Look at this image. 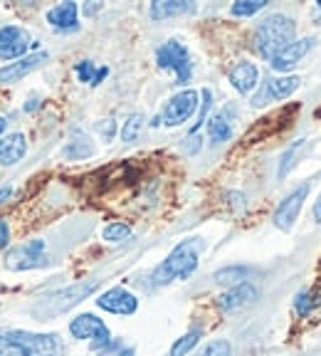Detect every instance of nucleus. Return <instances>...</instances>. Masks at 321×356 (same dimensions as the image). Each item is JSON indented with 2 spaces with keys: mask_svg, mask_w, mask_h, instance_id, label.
<instances>
[{
  "mask_svg": "<svg viewBox=\"0 0 321 356\" xmlns=\"http://www.w3.org/2000/svg\"><path fill=\"white\" fill-rule=\"evenodd\" d=\"M205 250V243L200 238H188L178 243L168 257L156 267L154 273H151V280H154L156 287L160 284H168L173 280H188L190 275L198 270V262H200V252Z\"/></svg>",
  "mask_w": 321,
  "mask_h": 356,
  "instance_id": "nucleus-1",
  "label": "nucleus"
},
{
  "mask_svg": "<svg viewBox=\"0 0 321 356\" xmlns=\"http://www.w3.org/2000/svg\"><path fill=\"white\" fill-rule=\"evenodd\" d=\"M99 289V280H84V282H74L69 287L55 289L50 295L40 297L33 307H30V314H33L38 322H47V319H55L60 314H67L69 309L84 302L87 297H92Z\"/></svg>",
  "mask_w": 321,
  "mask_h": 356,
  "instance_id": "nucleus-2",
  "label": "nucleus"
},
{
  "mask_svg": "<svg viewBox=\"0 0 321 356\" xmlns=\"http://www.w3.org/2000/svg\"><path fill=\"white\" fill-rule=\"evenodd\" d=\"M294 35H297V25H294L292 17L282 15H270L260 22L255 28V35H252V44H255V50L260 57L265 60H274L284 47L294 42Z\"/></svg>",
  "mask_w": 321,
  "mask_h": 356,
  "instance_id": "nucleus-3",
  "label": "nucleus"
},
{
  "mask_svg": "<svg viewBox=\"0 0 321 356\" xmlns=\"http://www.w3.org/2000/svg\"><path fill=\"white\" fill-rule=\"evenodd\" d=\"M156 62H158L160 70H168V72L176 74V84L186 87L190 82V74H193V62H190L188 47L181 42V40H166L156 50Z\"/></svg>",
  "mask_w": 321,
  "mask_h": 356,
  "instance_id": "nucleus-4",
  "label": "nucleus"
},
{
  "mask_svg": "<svg viewBox=\"0 0 321 356\" xmlns=\"http://www.w3.org/2000/svg\"><path fill=\"white\" fill-rule=\"evenodd\" d=\"M50 257H47V245L44 240L35 238L28 243L15 245L13 250H8L6 255V267L10 273H25V270H40V267H47Z\"/></svg>",
  "mask_w": 321,
  "mask_h": 356,
  "instance_id": "nucleus-5",
  "label": "nucleus"
},
{
  "mask_svg": "<svg viewBox=\"0 0 321 356\" xmlns=\"http://www.w3.org/2000/svg\"><path fill=\"white\" fill-rule=\"evenodd\" d=\"M69 334H72L74 339H82V341L89 339L94 351H106L119 346L111 341V334L106 329V324L99 317H94V314H79V317H74L69 322Z\"/></svg>",
  "mask_w": 321,
  "mask_h": 356,
  "instance_id": "nucleus-6",
  "label": "nucleus"
},
{
  "mask_svg": "<svg viewBox=\"0 0 321 356\" xmlns=\"http://www.w3.org/2000/svg\"><path fill=\"white\" fill-rule=\"evenodd\" d=\"M8 334L25 351V356H65V344L57 334H35L25 329H10Z\"/></svg>",
  "mask_w": 321,
  "mask_h": 356,
  "instance_id": "nucleus-7",
  "label": "nucleus"
},
{
  "mask_svg": "<svg viewBox=\"0 0 321 356\" xmlns=\"http://www.w3.org/2000/svg\"><path fill=\"white\" fill-rule=\"evenodd\" d=\"M198 99H200V92H195V89H183V92L173 95L163 104V109H160V124H166V127H181V124H186L198 111L200 104Z\"/></svg>",
  "mask_w": 321,
  "mask_h": 356,
  "instance_id": "nucleus-8",
  "label": "nucleus"
},
{
  "mask_svg": "<svg viewBox=\"0 0 321 356\" xmlns=\"http://www.w3.org/2000/svg\"><path fill=\"white\" fill-rule=\"evenodd\" d=\"M302 79L297 74H284V77H270L267 82H262V87L252 95V102L249 104L262 109L270 102H282L287 97H292L297 89H299Z\"/></svg>",
  "mask_w": 321,
  "mask_h": 356,
  "instance_id": "nucleus-9",
  "label": "nucleus"
},
{
  "mask_svg": "<svg viewBox=\"0 0 321 356\" xmlns=\"http://www.w3.org/2000/svg\"><path fill=\"white\" fill-rule=\"evenodd\" d=\"M30 47V35L20 25H3L0 28V60L3 62H15L20 57L28 55Z\"/></svg>",
  "mask_w": 321,
  "mask_h": 356,
  "instance_id": "nucleus-10",
  "label": "nucleus"
},
{
  "mask_svg": "<svg viewBox=\"0 0 321 356\" xmlns=\"http://www.w3.org/2000/svg\"><path fill=\"white\" fill-rule=\"evenodd\" d=\"M306 195H309V186L306 184L297 186V188L277 206V211L272 216V222H274L279 230H292V225L297 222V218H299V211H302V206H304Z\"/></svg>",
  "mask_w": 321,
  "mask_h": 356,
  "instance_id": "nucleus-11",
  "label": "nucleus"
},
{
  "mask_svg": "<svg viewBox=\"0 0 321 356\" xmlns=\"http://www.w3.org/2000/svg\"><path fill=\"white\" fill-rule=\"evenodd\" d=\"M97 307L104 309V312H109V314L129 317V314H133V312L139 309V297L131 295V292L124 289V287H111L97 297Z\"/></svg>",
  "mask_w": 321,
  "mask_h": 356,
  "instance_id": "nucleus-12",
  "label": "nucleus"
},
{
  "mask_svg": "<svg viewBox=\"0 0 321 356\" xmlns=\"http://www.w3.org/2000/svg\"><path fill=\"white\" fill-rule=\"evenodd\" d=\"M47 60H50L47 52H33V55H25V57H20V60L10 62V65L0 67V84H13V82H17V79L28 77L30 72H35V70L42 67Z\"/></svg>",
  "mask_w": 321,
  "mask_h": 356,
  "instance_id": "nucleus-13",
  "label": "nucleus"
},
{
  "mask_svg": "<svg viewBox=\"0 0 321 356\" xmlns=\"http://www.w3.org/2000/svg\"><path fill=\"white\" fill-rule=\"evenodd\" d=\"M311 47H314V38L294 40V42L289 44V47H284V50L279 52V55L270 62L272 70H277V72H287V70H292V67H297L302 60H304L306 55H309Z\"/></svg>",
  "mask_w": 321,
  "mask_h": 356,
  "instance_id": "nucleus-14",
  "label": "nucleus"
},
{
  "mask_svg": "<svg viewBox=\"0 0 321 356\" xmlns=\"http://www.w3.org/2000/svg\"><path fill=\"white\" fill-rule=\"evenodd\" d=\"M255 300H257L255 284L240 282V284H235V287H230L227 292H222V295L217 297V307H220L222 312H238V309H242V307L252 305Z\"/></svg>",
  "mask_w": 321,
  "mask_h": 356,
  "instance_id": "nucleus-15",
  "label": "nucleus"
},
{
  "mask_svg": "<svg viewBox=\"0 0 321 356\" xmlns=\"http://www.w3.org/2000/svg\"><path fill=\"white\" fill-rule=\"evenodd\" d=\"M260 82V70H257L255 62H238V65L230 70V84L235 87V92L240 95H252V89Z\"/></svg>",
  "mask_w": 321,
  "mask_h": 356,
  "instance_id": "nucleus-16",
  "label": "nucleus"
},
{
  "mask_svg": "<svg viewBox=\"0 0 321 356\" xmlns=\"http://www.w3.org/2000/svg\"><path fill=\"white\" fill-rule=\"evenodd\" d=\"M28 154V139L25 134L15 131L6 139H0V163L3 166H15L17 161H22Z\"/></svg>",
  "mask_w": 321,
  "mask_h": 356,
  "instance_id": "nucleus-17",
  "label": "nucleus"
},
{
  "mask_svg": "<svg viewBox=\"0 0 321 356\" xmlns=\"http://www.w3.org/2000/svg\"><path fill=\"white\" fill-rule=\"evenodd\" d=\"M94 151H97L94 141L89 139L84 131L74 129V131L69 134V141H67L65 149H62V156H65L67 161H84L89 156H94Z\"/></svg>",
  "mask_w": 321,
  "mask_h": 356,
  "instance_id": "nucleus-18",
  "label": "nucleus"
},
{
  "mask_svg": "<svg viewBox=\"0 0 321 356\" xmlns=\"http://www.w3.org/2000/svg\"><path fill=\"white\" fill-rule=\"evenodd\" d=\"M77 3H60V6L50 8L47 10V22H50L55 30H77L79 28V22H77Z\"/></svg>",
  "mask_w": 321,
  "mask_h": 356,
  "instance_id": "nucleus-19",
  "label": "nucleus"
},
{
  "mask_svg": "<svg viewBox=\"0 0 321 356\" xmlns=\"http://www.w3.org/2000/svg\"><path fill=\"white\" fill-rule=\"evenodd\" d=\"M195 3H186V0H158V3H151L149 15L154 20H166V17L186 15V13H193Z\"/></svg>",
  "mask_w": 321,
  "mask_h": 356,
  "instance_id": "nucleus-20",
  "label": "nucleus"
},
{
  "mask_svg": "<svg viewBox=\"0 0 321 356\" xmlns=\"http://www.w3.org/2000/svg\"><path fill=\"white\" fill-rule=\"evenodd\" d=\"M230 136H233V124L222 111L208 119V139H211V144H225V141H230Z\"/></svg>",
  "mask_w": 321,
  "mask_h": 356,
  "instance_id": "nucleus-21",
  "label": "nucleus"
},
{
  "mask_svg": "<svg viewBox=\"0 0 321 356\" xmlns=\"http://www.w3.org/2000/svg\"><path fill=\"white\" fill-rule=\"evenodd\" d=\"M200 337H203V329H200V327H195V329H190V332H186L181 337V339H176V344L171 346L168 356H186V354H190V351H193V346L200 341Z\"/></svg>",
  "mask_w": 321,
  "mask_h": 356,
  "instance_id": "nucleus-22",
  "label": "nucleus"
},
{
  "mask_svg": "<svg viewBox=\"0 0 321 356\" xmlns=\"http://www.w3.org/2000/svg\"><path fill=\"white\" fill-rule=\"evenodd\" d=\"M245 277H247V267H242V265L225 267V270H217L215 273V282L217 284H230V287L245 282Z\"/></svg>",
  "mask_w": 321,
  "mask_h": 356,
  "instance_id": "nucleus-23",
  "label": "nucleus"
},
{
  "mask_svg": "<svg viewBox=\"0 0 321 356\" xmlns=\"http://www.w3.org/2000/svg\"><path fill=\"white\" fill-rule=\"evenodd\" d=\"M101 238L106 243H126L131 238V225L126 222H109L104 230H101Z\"/></svg>",
  "mask_w": 321,
  "mask_h": 356,
  "instance_id": "nucleus-24",
  "label": "nucleus"
},
{
  "mask_svg": "<svg viewBox=\"0 0 321 356\" xmlns=\"http://www.w3.org/2000/svg\"><path fill=\"white\" fill-rule=\"evenodd\" d=\"M265 8H267V0H238V3H233L230 13L235 17H252L260 10H265Z\"/></svg>",
  "mask_w": 321,
  "mask_h": 356,
  "instance_id": "nucleus-25",
  "label": "nucleus"
},
{
  "mask_svg": "<svg viewBox=\"0 0 321 356\" xmlns=\"http://www.w3.org/2000/svg\"><path fill=\"white\" fill-rule=\"evenodd\" d=\"M316 305H319V297H316L314 289H302L299 295H297V300H294V309H297L299 317L311 314V312L316 309Z\"/></svg>",
  "mask_w": 321,
  "mask_h": 356,
  "instance_id": "nucleus-26",
  "label": "nucleus"
},
{
  "mask_svg": "<svg viewBox=\"0 0 321 356\" xmlns=\"http://www.w3.org/2000/svg\"><path fill=\"white\" fill-rule=\"evenodd\" d=\"M141 129H144V114H131V117L124 122V127H122V139L126 141V144H133V141L139 139V134H141Z\"/></svg>",
  "mask_w": 321,
  "mask_h": 356,
  "instance_id": "nucleus-27",
  "label": "nucleus"
},
{
  "mask_svg": "<svg viewBox=\"0 0 321 356\" xmlns=\"http://www.w3.org/2000/svg\"><path fill=\"white\" fill-rule=\"evenodd\" d=\"M304 149V139L294 141L292 146H289L287 151L282 154V161H279V178H284L289 171L294 168V163H297V156H299V151Z\"/></svg>",
  "mask_w": 321,
  "mask_h": 356,
  "instance_id": "nucleus-28",
  "label": "nucleus"
},
{
  "mask_svg": "<svg viewBox=\"0 0 321 356\" xmlns=\"http://www.w3.org/2000/svg\"><path fill=\"white\" fill-rule=\"evenodd\" d=\"M233 354V346L227 339H213L203 346L195 356H230Z\"/></svg>",
  "mask_w": 321,
  "mask_h": 356,
  "instance_id": "nucleus-29",
  "label": "nucleus"
},
{
  "mask_svg": "<svg viewBox=\"0 0 321 356\" xmlns=\"http://www.w3.org/2000/svg\"><path fill=\"white\" fill-rule=\"evenodd\" d=\"M200 114H198V122L193 124V129H190V134L188 136H195V134H198V129L203 127L205 122H208V111H211V106H213V92L211 89H203V92H200Z\"/></svg>",
  "mask_w": 321,
  "mask_h": 356,
  "instance_id": "nucleus-30",
  "label": "nucleus"
},
{
  "mask_svg": "<svg viewBox=\"0 0 321 356\" xmlns=\"http://www.w3.org/2000/svg\"><path fill=\"white\" fill-rule=\"evenodd\" d=\"M0 356H25V351L15 344L10 334H0Z\"/></svg>",
  "mask_w": 321,
  "mask_h": 356,
  "instance_id": "nucleus-31",
  "label": "nucleus"
},
{
  "mask_svg": "<svg viewBox=\"0 0 321 356\" xmlns=\"http://www.w3.org/2000/svg\"><path fill=\"white\" fill-rule=\"evenodd\" d=\"M74 72H77V77H79V82H94V74H97V70H94V62H89V60H82V62H77V67H74Z\"/></svg>",
  "mask_w": 321,
  "mask_h": 356,
  "instance_id": "nucleus-32",
  "label": "nucleus"
},
{
  "mask_svg": "<svg viewBox=\"0 0 321 356\" xmlns=\"http://www.w3.org/2000/svg\"><path fill=\"white\" fill-rule=\"evenodd\" d=\"M99 131H101V136H104L106 141L114 139V134H117V124H114V119H106V122H101Z\"/></svg>",
  "mask_w": 321,
  "mask_h": 356,
  "instance_id": "nucleus-33",
  "label": "nucleus"
},
{
  "mask_svg": "<svg viewBox=\"0 0 321 356\" xmlns=\"http://www.w3.org/2000/svg\"><path fill=\"white\" fill-rule=\"evenodd\" d=\"M8 243H10V228H8L6 218H0V250L8 248Z\"/></svg>",
  "mask_w": 321,
  "mask_h": 356,
  "instance_id": "nucleus-34",
  "label": "nucleus"
},
{
  "mask_svg": "<svg viewBox=\"0 0 321 356\" xmlns=\"http://www.w3.org/2000/svg\"><path fill=\"white\" fill-rule=\"evenodd\" d=\"M183 149H186V154H198L200 151V136L198 134H195V136H188L186 144H183Z\"/></svg>",
  "mask_w": 321,
  "mask_h": 356,
  "instance_id": "nucleus-35",
  "label": "nucleus"
},
{
  "mask_svg": "<svg viewBox=\"0 0 321 356\" xmlns=\"http://www.w3.org/2000/svg\"><path fill=\"white\" fill-rule=\"evenodd\" d=\"M311 216H314V222H321V193H319V198L314 200V211H311Z\"/></svg>",
  "mask_w": 321,
  "mask_h": 356,
  "instance_id": "nucleus-36",
  "label": "nucleus"
},
{
  "mask_svg": "<svg viewBox=\"0 0 321 356\" xmlns=\"http://www.w3.org/2000/svg\"><path fill=\"white\" fill-rule=\"evenodd\" d=\"M10 195H13V186H3V188H0V206H3Z\"/></svg>",
  "mask_w": 321,
  "mask_h": 356,
  "instance_id": "nucleus-37",
  "label": "nucleus"
},
{
  "mask_svg": "<svg viewBox=\"0 0 321 356\" xmlns=\"http://www.w3.org/2000/svg\"><path fill=\"white\" fill-rule=\"evenodd\" d=\"M106 74H109V70H106V67H99V70H97V74H94V82H92V84H101V79H104Z\"/></svg>",
  "mask_w": 321,
  "mask_h": 356,
  "instance_id": "nucleus-38",
  "label": "nucleus"
},
{
  "mask_svg": "<svg viewBox=\"0 0 321 356\" xmlns=\"http://www.w3.org/2000/svg\"><path fill=\"white\" fill-rule=\"evenodd\" d=\"M101 3H92V6H84V15H94V13H99Z\"/></svg>",
  "mask_w": 321,
  "mask_h": 356,
  "instance_id": "nucleus-39",
  "label": "nucleus"
},
{
  "mask_svg": "<svg viewBox=\"0 0 321 356\" xmlns=\"http://www.w3.org/2000/svg\"><path fill=\"white\" fill-rule=\"evenodd\" d=\"M40 106V102L38 99H30V104H25V111H35Z\"/></svg>",
  "mask_w": 321,
  "mask_h": 356,
  "instance_id": "nucleus-40",
  "label": "nucleus"
},
{
  "mask_svg": "<svg viewBox=\"0 0 321 356\" xmlns=\"http://www.w3.org/2000/svg\"><path fill=\"white\" fill-rule=\"evenodd\" d=\"M8 129V119L6 117H0V136H3V131Z\"/></svg>",
  "mask_w": 321,
  "mask_h": 356,
  "instance_id": "nucleus-41",
  "label": "nucleus"
},
{
  "mask_svg": "<svg viewBox=\"0 0 321 356\" xmlns=\"http://www.w3.org/2000/svg\"><path fill=\"white\" fill-rule=\"evenodd\" d=\"M117 356H136V351H133V349H122Z\"/></svg>",
  "mask_w": 321,
  "mask_h": 356,
  "instance_id": "nucleus-42",
  "label": "nucleus"
},
{
  "mask_svg": "<svg viewBox=\"0 0 321 356\" xmlns=\"http://www.w3.org/2000/svg\"><path fill=\"white\" fill-rule=\"evenodd\" d=\"M319 8H321V0H319Z\"/></svg>",
  "mask_w": 321,
  "mask_h": 356,
  "instance_id": "nucleus-43",
  "label": "nucleus"
}]
</instances>
